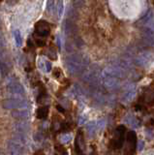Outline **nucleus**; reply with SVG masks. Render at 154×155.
I'll return each instance as SVG.
<instances>
[{"instance_id": "obj_23", "label": "nucleus", "mask_w": 154, "mask_h": 155, "mask_svg": "<svg viewBox=\"0 0 154 155\" xmlns=\"http://www.w3.org/2000/svg\"><path fill=\"white\" fill-rule=\"evenodd\" d=\"M46 10L49 13H52L54 10V0H48V4H46Z\"/></svg>"}, {"instance_id": "obj_8", "label": "nucleus", "mask_w": 154, "mask_h": 155, "mask_svg": "<svg viewBox=\"0 0 154 155\" xmlns=\"http://www.w3.org/2000/svg\"><path fill=\"white\" fill-rule=\"evenodd\" d=\"M27 105H28L27 101L20 98L9 99L4 102V107L7 109H22L27 107Z\"/></svg>"}, {"instance_id": "obj_10", "label": "nucleus", "mask_w": 154, "mask_h": 155, "mask_svg": "<svg viewBox=\"0 0 154 155\" xmlns=\"http://www.w3.org/2000/svg\"><path fill=\"white\" fill-rule=\"evenodd\" d=\"M102 79H103L104 86L108 90H115L120 85V82H119V79H117V78L105 76L102 77Z\"/></svg>"}, {"instance_id": "obj_7", "label": "nucleus", "mask_w": 154, "mask_h": 155, "mask_svg": "<svg viewBox=\"0 0 154 155\" xmlns=\"http://www.w3.org/2000/svg\"><path fill=\"white\" fill-rule=\"evenodd\" d=\"M99 77H100L99 69L96 66H94V67L89 68L86 72H84L83 81H85L86 82H89V84H93V82L98 81Z\"/></svg>"}, {"instance_id": "obj_6", "label": "nucleus", "mask_w": 154, "mask_h": 155, "mask_svg": "<svg viewBox=\"0 0 154 155\" xmlns=\"http://www.w3.org/2000/svg\"><path fill=\"white\" fill-rule=\"evenodd\" d=\"M125 132H126V129H125V127H124L123 125L118 126L117 129H116V131H115L114 138H113V140H112L113 147H115V148H120L121 146L123 145Z\"/></svg>"}, {"instance_id": "obj_12", "label": "nucleus", "mask_w": 154, "mask_h": 155, "mask_svg": "<svg viewBox=\"0 0 154 155\" xmlns=\"http://www.w3.org/2000/svg\"><path fill=\"white\" fill-rule=\"evenodd\" d=\"M135 97H136V90L134 85L133 84L128 85L125 92L123 93V96H122V101L125 103H130L133 101Z\"/></svg>"}, {"instance_id": "obj_5", "label": "nucleus", "mask_w": 154, "mask_h": 155, "mask_svg": "<svg viewBox=\"0 0 154 155\" xmlns=\"http://www.w3.org/2000/svg\"><path fill=\"white\" fill-rule=\"evenodd\" d=\"M142 44L145 48H151L154 46V31L149 28H142Z\"/></svg>"}, {"instance_id": "obj_27", "label": "nucleus", "mask_w": 154, "mask_h": 155, "mask_svg": "<svg viewBox=\"0 0 154 155\" xmlns=\"http://www.w3.org/2000/svg\"><path fill=\"white\" fill-rule=\"evenodd\" d=\"M70 140H71L70 135H64V136L61 138V143H69Z\"/></svg>"}, {"instance_id": "obj_22", "label": "nucleus", "mask_w": 154, "mask_h": 155, "mask_svg": "<svg viewBox=\"0 0 154 155\" xmlns=\"http://www.w3.org/2000/svg\"><path fill=\"white\" fill-rule=\"evenodd\" d=\"M56 10H57V16H58V17H59V18H60V17L62 16V14H63V10H64V8H63V2H62V0H59V1H58Z\"/></svg>"}, {"instance_id": "obj_19", "label": "nucleus", "mask_w": 154, "mask_h": 155, "mask_svg": "<svg viewBox=\"0 0 154 155\" xmlns=\"http://www.w3.org/2000/svg\"><path fill=\"white\" fill-rule=\"evenodd\" d=\"M86 130L90 137L94 136V134L96 133V131H97V124H96L95 122H89L86 126Z\"/></svg>"}, {"instance_id": "obj_1", "label": "nucleus", "mask_w": 154, "mask_h": 155, "mask_svg": "<svg viewBox=\"0 0 154 155\" xmlns=\"http://www.w3.org/2000/svg\"><path fill=\"white\" fill-rule=\"evenodd\" d=\"M88 58L81 54L75 53L65 58V66L71 75H78L83 73V71L88 66Z\"/></svg>"}, {"instance_id": "obj_2", "label": "nucleus", "mask_w": 154, "mask_h": 155, "mask_svg": "<svg viewBox=\"0 0 154 155\" xmlns=\"http://www.w3.org/2000/svg\"><path fill=\"white\" fill-rule=\"evenodd\" d=\"M153 53L148 50H144L135 57V64L139 67H146L153 60Z\"/></svg>"}, {"instance_id": "obj_9", "label": "nucleus", "mask_w": 154, "mask_h": 155, "mask_svg": "<svg viewBox=\"0 0 154 155\" xmlns=\"http://www.w3.org/2000/svg\"><path fill=\"white\" fill-rule=\"evenodd\" d=\"M35 32L38 36L41 37H46L51 33V27L49 24L45 21H38L36 25H35Z\"/></svg>"}, {"instance_id": "obj_26", "label": "nucleus", "mask_w": 154, "mask_h": 155, "mask_svg": "<svg viewBox=\"0 0 154 155\" xmlns=\"http://www.w3.org/2000/svg\"><path fill=\"white\" fill-rule=\"evenodd\" d=\"M48 56H49L51 59H52V60H55V59H56V53H55V51H54L53 50H51V48L49 51Z\"/></svg>"}, {"instance_id": "obj_16", "label": "nucleus", "mask_w": 154, "mask_h": 155, "mask_svg": "<svg viewBox=\"0 0 154 155\" xmlns=\"http://www.w3.org/2000/svg\"><path fill=\"white\" fill-rule=\"evenodd\" d=\"M12 116L17 120H24V119H27L29 117V111H25V110L15 111H13Z\"/></svg>"}, {"instance_id": "obj_25", "label": "nucleus", "mask_w": 154, "mask_h": 155, "mask_svg": "<svg viewBox=\"0 0 154 155\" xmlns=\"http://www.w3.org/2000/svg\"><path fill=\"white\" fill-rule=\"evenodd\" d=\"M56 155H68L63 146H56Z\"/></svg>"}, {"instance_id": "obj_21", "label": "nucleus", "mask_w": 154, "mask_h": 155, "mask_svg": "<svg viewBox=\"0 0 154 155\" xmlns=\"http://www.w3.org/2000/svg\"><path fill=\"white\" fill-rule=\"evenodd\" d=\"M14 37H15V40H16L17 46V47H20V46L22 45V35H20V32L19 30L14 31Z\"/></svg>"}, {"instance_id": "obj_15", "label": "nucleus", "mask_w": 154, "mask_h": 155, "mask_svg": "<svg viewBox=\"0 0 154 155\" xmlns=\"http://www.w3.org/2000/svg\"><path fill=\"white\" fill-rule=\"evenodd\" d=\"M154 18V13L152 10H149L148 12L145 14V15L142 17V18L139 19V21H137V26H141V27H144L145 24H148L151 19Z\"/></svg>"}, {"instance_id": "obj_3", "label": "nucleus", "mask_w": 154, "mask_h": 155, "mask_svg": "<svg viewBox=\"0 0 154 155\" xmlns=\"http://www.w3.org/2000/svg\"><path fill=\"white\" fill-rule=\"evenodd\" d=\"M105 76L122 79V78L126 76V72H125L124 68L120 67V66H110V67H107L102 72V77Z\"/></svg>"}, {"instance_id": "obj_17", "label": "nucleus", "mask_w": 154, "mask_h": 155, "mask_svg": "<svg viewBox=\"0 0 154 155\" xmlns=\"http://www.w3.org/2000/svg\"><path fill=\"white\" fill-rule=\"evenodd\" d=\"M125 122H126L129 126H131L132 128H138L139 124H141V122L139 121V119L137 118L136 116H132V114H129V116H127L125 117Z\"/></svg>"}, {"instance_id": "obj_30", "label": "nucleus", "mask_w": 154, "mask_h": 155, "mask_svg": "<svg viewBox=\"0 0 154 155\" xmlns=\"http://www.w3.org/2000/svg\"><path fill=\"white\" fill-rule=\"evenodd\" d=\"M45 41H43V40H41V39H37L36 40V45L37 46H39V47H44L45 46Z\"/></svg>"}, {"instance_id": "obj_4", "label": "nucleus", "mask_w": 154, "mask_h": 155, "mask_svg": "<svg viewBox=\"0 0 154 155\" xmlns=\"http://www.w3.org/2000/svg\"><path fill=\"white\" fill-rule=\"evenodd\" d=\"M137 148V135L134 131L128 132L126 138V146L125 152L126 155H134Z\"/></svg>"}, {"instance_id": "obj_33", "label": "nucleus", "mask_w": 154, "mask_h": 155, "mask_svg": "<svg viewBox=\"0 0 154 155\" xmlns=\"http://www.w3.org/2000/svg\"><path fill=\"white\" fill-rule=\"evenodd\" d=\"M2 41H3V37H2L1 32H0V47H2Z\"/></svg>"}, {"instance_id": "obj_24", "label": "nucleus", "mask_w": 154, "mask_h": 155, "mask_svg": "<svg viewBox=\"0 0 154 155\" xmlns=\"http://www.w3.org/2000/svg\"><path fill=\"white\" fill-rule=\"evenodd\" d=\"M73 5L75 8L80 9L84 5V0H73Z\"/></svg>"}, {"instance_id": "obj_34", "label": "nucleus", "mask_w": 154, "mask_h": 155, "mask_svg": "<svg viewBox=\"0 0 154 155\" xmlns=\"http://www.w3.org/2000/svg\"><path fill=\"white\" fill-rule=\"evenodd\" d=\"M57 110H58V111H62V113H63V111H64V110H63V109H62V108H61V107H60V106H57Z\"/></svg>"}, {"instance_id": "obj_20", "label": "nucleus", "mask_w": 154, "mask_h": 155, "mask_svg": "<svg viewBox=\"0 0 154 155\" xmlns=\"http://www.w3.org/2000/svg\"><path fill=\"white\" fill-rule=\"evenodd\" d=\"M144 101L146 103H153L154 102V91L147 90L144 95Z\"/></svg>"}, {"instance_id": "obj_32", "label": "nucleus", "mask_w": 154, "mask_h": 155, "mask_svg": "<svg viewBox=\"0 0 154 155\" xmlns=\"http://www.w3.org/2000/svg\"><path fill=\"white\" fill-rule=\"evenodd\" d=\"M27 45L29 46V47H33V43H32V41H31L30 39H29L28 41H27Z\"/></svg>"}, {"instance_id": "obj_11", "label": "nucleus", "mask_w": 154, "mask_h": 155, "mask_svg": "<svg viewBox=\"0 0 154 155\" xmlns=\"http://www.w3.org/2000/svg\"><path fill=\"white\" fill-rule=\"evenodd\" d=\"M84 140H83V133L80 131L77 135V138H76V142H75V151L77 155H81L83 154V151L84 150Z\"/></svg>"}, {"instance_id": "obj_18", "label": "nucleus", "mask_w": 154, "mask_h": 155, "mask_svg": "<svg viewBox=\"0 0 154 155\" xmlns=\"http://www.w3.org/2000/svg\"><path fill=\"white\" fill-rule=\"evenodd\" d=\"M49 114V107L48 106H42L37 110V117L40 119H46Z\"/></svg>"}, {"instance_id": "obj_28", "label": "nucleus", "mask_w": 154, "mask_h": 155, "mask_svg": "<svg viewBox=\"0 0 154 155\" xmlns=\"http://www.w3.org/2000/svg\"><path fill=\"white\" fill-rule=\"evenodd\" d=\"M144 143L142 142V140L137 142V149H138L139 151H142V149H144Z\"/></svg>"}, {"instance_id": "obj_29", "label": "nucleus", "mask_w": 154, "mask_h": 155, "mask_svg": "<svg viewBox=\"0 0 154 155\" xmlns=\"http://www.w3.org/2000/svg\"><path fill=\"white\" fill-rule=\"evenodd\" d=\"M45 71L46 72H51V63L49 62V61H45Z\"/></svg>"}, {"instance_id": "obj_14", "label": "nucleus", "mask_w": 154, "mask_h": 155, "mask_svg": "<svg viewBox=\"0 0 154 155\" xmlns=\"http://www.w3.org/2000/svg\"><path fill=\"white\" fill-rule=\"evenodd\" d=\"M8 89L11 93L14 94H23L24 93V88L19 82H12L10 84L8 85Z\"/></svg>"}, {"instance_id": "obj_31", "label": "nucleus", "mask_w": 154, "mask_h": 155, "mask_svg": "<svg viewBox=\"0 0 154 155\" xmlns=\"http://www.w3.org/2000/svg\"><path fill=\"white\" fill-rule=\"evenodd\" d=\"M60 70L59 69H54V72H53V76L55 77V78H59L60 77V75H61V73H60Z\"/></svg>"}, {"instance_id": "obj_13", "label": "nucleus", "mask_w": 154, "mask_h": 155, "mask_svg": "<svg viewBox=\"0 0 154 155\" xmlns=\"http://www.w3.org/2000/svg\"><path fill=\"white\" fill-rule=\"evenodd\" d=\"M64 30H65L66 35L71 36V35H75L77 33V25L73 19H67L65 21V25H64Z\"/></svg>"}]
</instances>
